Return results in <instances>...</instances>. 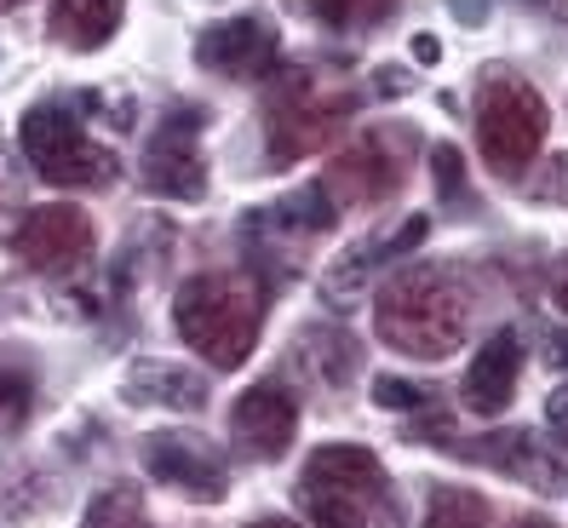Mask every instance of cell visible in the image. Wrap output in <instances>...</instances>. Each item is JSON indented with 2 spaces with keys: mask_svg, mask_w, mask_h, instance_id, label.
I'll return each instance as SVG.
<instances>
[{
  "mask_svg": "<svg viewBox=\"0 0 568 528\" xmlns=\"http://www.w3.org/2000/svg\"><path fill=\"white\" fill-rule=\"evenodd\" d=\"M374 327L390 351L443 362L471 334V287L448 264H403L374 299Z\"/></svg>",
  "mask_w": 568,
  "mask_h": 528,
  "instance_id": "cell-1",
  "label": "cell"
},
{
  "mask_svg": "<svg viewBox=\"0 0 568 528\" xmlns=\"http://www.w3.org/2000/svg\"><path fill=\"white\" fill-rule=\"evenodd\" d=\"M173 327L213 368H242L258 345V327H264V282L247 271L190 276L173 299Z\"/></svg>",
  "mask_w": 568,
  "mask_h": 528,
  "instance_id": "cell-2",
  "label": "cell"
},
{
  "mask_svg": "<svg viewBox=\"0 0 568 528\" xmlns=\"http://www.w3.org/2000/svg\"><path fill=\"white\" fill-rule=\"evenodd\" d=\"M298 500H305L316 528H390V477L374 448L362 443H327L305 459L298 477Z\"/></svg>",
  "mask_w": 568,
  "mask_h": 528,
  "instance_id": "cell-3",
  "label": "cell"
},
{
  "mask_svg": "<svg viewBox=\"0 0 568 528\" xmlns=\"http://www.w3.org/2000/svg\"><path fill=\"white\" fill-rule=\"evenodd\" d=\"M356 115V92L351 87H322L311 70H287L276 75V92L264 104V139H271V161H298L316 155L345 132Z\"/></svg>",
  "mask_w": 568,
  "mask_h": 528,
  "instance_id": "cell-4",
  "label": "cell"
},
{
  "mask_svg": "<svg viewBox=\"0 0 568 528\" xmlns=\"http://www.w3.org/2000/svg\"><path fill=\"white\" fill-rule=\"evenodd\" d=\"M414 150H419L414 126H403V121L367 126L362 139H351L339 155L327 161V173H322L316 190L327 195L333 207H379V202H390V195L408 184Z\"/></svg>",
  "mask_w": 568,
  "mask_h": 528,
  "instance_id": "cell-5",
  "label": "cell"
},
{
  "mask_svg": "<svg viewBox=\"0 0 568 528\" xmlns=\"http://www.w3.org/2000/svg\"><path fill=\"white\" fill-rule=\"evenodd\" d=\"M546 126H551L546 98L534 92L528 81L488 75L477 87V144H483V161L499 179L528 173V161L540 155V144H546Z\"/></svg>",
  "mask_w": 568,
  "mask_h": 528,
  "instance_id": "cell-6",
  "label": "cell"
},
{
  "mask_svg": "<svg viewBox=\"0 0 568 528\" xmlns=\"http://www.w3.org/2000/svg\"><path fill=\"white\" fill-rule=\"evenodd\" d=\"M18 139H23L29 167H36L47 184H63V190H104V184H115V173H121L115 150L92 144L70 104H36V110L23 115Z\"/></svg>",
  "mask_w": 568,
  "mask_h": 528,
  "instance_id": "cell-7",
  "label": "cell"
},
{
  "mask_svg": "<svg viewBox=\"0 0 568 528\" xmlns=\"http://www.w3.org/2000/svg\"><path fill=\"white\" fill-rule=\"evenodd\" d=\"M139 184L166 202H202L207 195V161H202V110H166L150 132Z\"/></svg>",
  "mask_w": 568,
  "mask_h": 528,
  "instance_id": "cell-8",
  "label": "cell"
},
{
  "mask_svg": "<svg viewBox=\"0 0 568 528\" xmlns=\"http://www.w3.org/2000/svg\"><path fill=\"white\" fill-rule=\"evenodd\" d=\"M92 219L70 202H47V207H29L12 230V253L29 264V271H47V276H63L75 264L92 258Z\"/></svg>",
  "mask_w": 568,
  "mask_h": 528,
  "instance_id": "cell-9",
  "label": "cell"
},
{
  "mask_svg": "<svg viewBox=\"0 0 568 528\" xmlns=\"http://www.w3.org/2000/svg\"><path fill=\"white\" fill-rule=\"evenodd\" d=\"M276 58H282V41L264 18H224L195 35V63L224 81H271Z\"/></svg>",
  "mask_w": 568,
  "mask_h": 528,
  "instance_id": "cell-10",
  "label": "cell"
},
{
  "mask_svg": "<svg viewBox=\"0 0 568 528\" xmlns=\"http://www.w3.org/2000/svg\"><path fill=\"white\" fill-rule=\"evenodd\" d=\"M144 466H150L155 483L179 488L184 500H195V506H213V500H224V494H230L224 459L207 443L179 437V431H150L144 437Z\"/></svg>",
  "mask_w": 568,
  "mask_h": 528,
  "instance_id": "cell-11",
  "label": "cell"
},
{
  "mask_svg": "<svg viewBox=\"0 0 568 528\" xmlns=\"http://www.w3.org/2000/svg\"><path fill=\"white\" fill-rule=\"evenodd\" d=\"M230 431H236L242 443H253L258 454H282L298 431V403L276 379L247 385L236 403H230Z\"/></svg>",
  "mask_w": 568,
  "mask_h": 528,
  "instance_id": "cell-12",
  "label": "cell"
},
{
  "mask_svg": "<svg viewBox=\"0 0 568 528\" xmlns=\"http://www.w3.org/2000/svg\"><path fill=\"white\" fill-rule=\"evenodd\" d=\"M517 374H523V345L517 334H494L477 356L471 368H465V385H459V403L471 414H499L517 396Z\"/></svg>",
  "mask_w": 568,
  "mask_h": 528,
  "instance_id": "cell-13",
  "label": "cell"
},
{
  "mask_svg": "<svg viewBox=\"0 0 568 528\" xmlns=\"http://www.w3.org/2000/svg\"><path fill=\"white\" fill-rule=\"evenodd\" d=\"M121 12H126V0H52L47 29H52L58 47L98 52V47H104L115 29H121Z\"/></svg>",
  "mask_w": 568,
  "mask_h": 528,
  "instance_id": "cell-14",
  "label": "cell"
},
{
  "mask_svg": "<svg viewBox=\"0 0 568 528\" xmlns=\"http://www.w3.org/2000/svg\"><path fill=\"white\" fill-rule=\"evenodd\" d=\"M126 390V403H139V408H207V379L202 374H190V368H166V362H144V368H132L121 379Z\"/></svg>",
  "mask_w": 568,
  "mask_h": 528,
  "instance_id": "cell-15",
  "label": "cell"
},
{
  "mask_svg": "<svg viewBox=\"0 0 568 528\" xmlns=\"http://www.w3.org/2000/svg\"><path fill=\"white\" fill-rule=\"evenodd\" d=\"M293 362H298V368H305L316 385L339 390V385L356 379V339L345 334V327H333V322L305 327V334H298V345H293Z\"/></svg>",
  "mask_w": 568,
  "mask_h": 528,
  "instance_id": "cell-16",
  "label": "cell"
},
{
  "mask_svg": "<svg viewBox=\"0 0 568 528\" xmlns=\"http://www.w3.org/2000/svg\"><path fill=\"white\" fill-rule=\"evenodd\" d=\"M425 236H430V219H425V213H414V219H403V230H396V236H385V242H374V247L356 242V247H351L339 264H333V271H327V287H333V293H351V287L362 282V271H374L379 258H403V253H414Z\"/></svg>",
  "mask_w": 568,
  "mask_h": 528,
  "instance_id": "cell-17",
  "label": "cell"
},
{
  "mask_svg": "<svg viewBox=\"0 0 568 528\" xmlns=\"http://www.w3.org/2000/svg\"><path fill=\"white\" fill-rule=\"evenodd\" d=\"M454 454H471V459H483V466H494V471H523V477H534V483H551V477H557V466H546L540 448H534L523 431H511V437H483V443H454Z\"/></svg>",
  "mask_w": 568,
  "mask_h": 528,
  "instance_id": "cell-18",
  "label": "cell"
},
{
  "mask_svg": "<svg viewBox=\"0 0 568 528\" xmlns=\"http://www.w3.org/2000/svg\"><path fill=\"white\" fill-rule=\"evenodd\" d=\"M81 528H155V522H150L144 500H139V488L115 483V488H104V494H92Z\"/></svg>",
  "mask_w": 568,
  "mask_h": 528,
  "instance_id": "cell-19",
  "label": "cell"
},
{
  "mask_svg": "<svg viewBox=\"0 0 568 528\" xmlns=\"http://www.w3.org/2000/svg\"><path fill=\"white\" fill-rule=\"evenodd\" d=\"M425 528H488V506L465 488H437L425 506Z\"/></svg>",
  "mask_w": 568,
  "mask_h": 528,
  "instance_id": "cell-20",
  "label": "cell"
},
{
  "mask_svg": "<svg viewBox=\"0 0 568 528\" xmlns=\"http://www.w3.org/2000/svg\"><path fill=\"white\" fill-rule=\"evenodd\" d=\"M29 408H36V379H29V368L0 362V437H12L29 419Z\"/></svg>",
  "mask_w": 568,
  "mask_h": 528,
  "instance_id": "cell-21",
  "label": "cell"
},
{
  "mask_svg": "<svg viewBox=\"0 0 568 528\" xmlns=\"http://www.w3.org/2000/svg\"><path fill=\"white\" fill-rule=\"evenodd\" d=\"M311 12L333 29H374L396 12V0H311Z\"/></svg>",
  "mask_w": 568,
  "mask_h": 528,
  "instance_id": "cell-22",
  "label": "cell"
},
{
  "mask_svg": "<svg viewBox=\"0 0 568 528\" xmlns=\"http://www.w3.org/2000/svg\"><path fill=\"white\" fill-rule=\"evenodd\" d=\"M430 173H437V195H443V202H459V195H465V155L454 144L430 150Z\"/></svg>",
  "mask_w": 568,
  "mask_h": 528,
  "instance_id": "cell-23",
  "label": "cell"
},
{
  "mask_svg": "<svg viewBox=\"0 0 568 528\" xmlns=\"http://www.w3.org/2000/svg\"><path fill=\"white\" fill-rule=\"evenodd\" d=\"M374 396H379V408H396V414H419L430 396L419 390V385H408V379H374Z\"/></svg>",
  "mask_w": 568,
  "mask_h": 528,
  "instance_id": "cell-24",
  "label": "cell"
},
{
  "mask_svg": "<svg viewBox=\"0 0 568 528\" xmlns=\"http://www.w3.org/2000/svg\"><path fill=\"white\" fill-rule=\"evenodd\" d=\"M414 87V75L403 70V63H379V70H374V92L379 98H403Z\"/></svg>",
  "mask_w": 568,
  "mask_h": 528,
  "instance_id": "cell-25",
  "label": "cell"
},
{
  "mask_svg": "<svg viewBox=\"0 0 568 528\" xmlns=\"http://www.w3.org/2000/svg\"><path fill=\"white\" fill-rule=\"evenodd\" d=\"M546 173H551V179L534 184V195H540V202H568V155H551Z\"/></svg>",
  "mask_w": 568,
  "mask_h": 528,
  "instance_id": "cell-26",
  "label": "cell"
},
{
  "mask_svg": "<svg viewBox=\"0 0 568 528\" xmlns=\"http://www.w3.org/2000/svg\"><path fill=\"white\" fill-rule=\"evenodd\" d=\"M546 425H551V437L568 448V385H557V390L546 396Z\"/></svg>",
  "mask_w": 568,
  "mask_h": 528,
  "instance_id": "cell-27",
  "label": "cell"
},
{
  "mask_svg": "<svg viewBox=\"0 0 568 528\" xmlns=\"http://www.w3.org/2000/svg\"><path fill=\"white\" fill-rule=\"evenodd\" d=\"M448 12H454L459 23H471V29H477V23L488 18V0H448Z\"/></svg>",
  "mask_w": 568,
  "mask_h": 528,
  "instance_id": "cell-28",
  "label": "cell"
},
{
  "mask_svg": "<svg viewBox=\"0 0 568 528\" xmlns=\"http://www.w3.org/2000/svg\"><path fill=\"white\" fill-rule=\"evenodd\" d=\"M414 58H419V63H437V58H443V47L430 41V35H414Z\"/></svg>",
  "mask_w": 568,
  "mask_h": 528,
  "instance_id": "cell-29",
  "label": "cell"
},
{
  "mask_svg": "<svg viewBox=\"0 0 568 528\" xmlns=\"http://www.w3.org/2000/svg\"><path fill=\"white\" fill-rule=\"evenodd\" d=\"M557 305L568 311V258H562V271H557Z\"/></svg>",
  "mask_w": 568,
  "mask_h": 528,
  "instance_id": "cell-30",
  "label": "cell"
},
{
  "mask_svg": "<svg viewBox=\"0 0 568 528\" xmlns=\"http://www.w3.org/2000/svg\"><path fill=\"white\" fill-rule=\"evenodd\" d=\"M247 528H298V522H287V517H258V522H247Z\"/></svg>",
  "mask_w": 568,
  "mask_h": 528,
  "instance_id": "cell-31",
  "label": "cell"
},
{
  "mask_svg": "<svg viewBox=\"0 0 568 528\" xmlns=\"http://www.w3.org/2000/svg\"><path fill=\"white\" fill-rule=\"evenodd\" d=\"M517 528H551V522H546V517H523Z\"/></svg>",
  "mask_w": 568,
  "mask_h": 528,
  "instance_id": "cell-32",
  "label": "cell"
},
{
  "mask_svg": "<svg viewBox=\"0 0 568 528\" xmlns=\"http://www.w3.org/2000/svg\"><path fill=\"white\" fill-rule=\"evenodd\" d=\"M12 7H23V0H0V12H12Z\"/></svg>",
  "mask_w": 568,
  "mask_h": 528,
  "instance_id": "cell-33",
  "label": "cell"
}]
</instances>
